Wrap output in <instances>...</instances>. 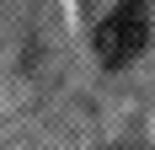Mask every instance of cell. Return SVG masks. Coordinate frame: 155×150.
I'll list each match as a JSON object with an SVG mask.
<instances>
[{
	"label": "cell",
	"instance_id": "1",
	"mask_svg": "<svg viewBox=\"0 0 155 150\" xmlns=\"http://www.w3.org/2000/svg\"><path fill=\"white\" fill-rule=\"evenodd\" d=\"M144 43H150V5H144V0H123V5H112V11L96 22V32H91V48H96V59L107 64V70L139 59Z\"/></svg>",
	"mask_w": 155,
	"mask_h": 150
}]
</instances>
